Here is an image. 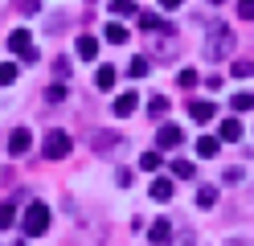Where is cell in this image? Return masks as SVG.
<instances>
[{"instance_id":"obj_34","label":"cell","mask_w":254,"mask_h":246,"mask_svg":"<svg viewBox=\"0 0 254 246\" xmlns=\"http://www.w3.org/2000/svg\"><path fill=\"white\" fill-rule=\"evenodd\" d=\"M177 82L189 90V86H197V74H193V70H185V74H177Z\"/></svg>"},{"instance_id":"obj_19","label":"cell","mask_w":254,"mask_h":246,"mask_svg":"<svg viewBox=\"0 0 254 246\" xmlns=\"http://www.w3.org/2000/svg\"><path fill=\"white\" fill-rule=\"evenodd\" d=\"M21 78V66L17 62H0V86H12Z\"/></svg>"},{"instance_id":"obj_25","label":"cell","mask_w":254,"mask_h":246,"mask_svg":"<svg viewBox=\"0 0 254 246\" xmlns=\"http://www.w3.org/2000/svg\"><path fill=\"white\" fill-rule=\"evenodd\" d=\"M54 74H58V82H66V78H70V58H66V54H58V58H54Z\"/></svg>"},{"instance_id":"obj_10","label":"cell","mask_w":254,"mask_h":246,"mask_svg":"<svg viewBox=\"0 0 254 246\" xmlns=\"http://www.w3.org/2000/svg\"><path fill=\"white\" fill-rule=\"evenodd\" d=\"M135 107H139V94H135V90H123L115 103H111V115H115V119H127Z\"/></svg>"},{"instance_id":"obj_33","label":"cell","mask_w":254,"mask_h":246,"mask_svg":"<svg viewBox=\"0 0 254 246\" xmlns=\"http://www.w3.org/2000/svg\"><path fill=\"white\" fill-rule=\"evenodd\" d=\"M21 12L25 16H37L41 12V0H21Z\"/></svg>"},{"instance_id":"obj_40","label":"cell","mask_w":254,"mask_h":246,"mask_svg":"<svg viewBox=\"0 0 254 246\" xmlns=\"http://www.w3.org/2000/svg\"><path fill=\"white\" fill-rule=\"evenodd\" d=\"M90 4H94V0H90Z\"/></svg>"},{"instance_id":"obj_37","label":"cell","mask_w":254,"mask_h":246,"mask_svg":"<svg viewBox=\"0 0 254 246\" xmlns=\"http://www.w3.org/2000/svg\"><path fill=\"white\" fill-rule=\"evenodd\" d=\"M4 8H8V0H0V16H4Z\"/></svg>"},{"instance_id":"obj_9","label":"cell","mask_w":254,"mask_h":246,"mask_svg":"<svg viewBox=\"0 0 254 246\" xmlns=\"http://www.w3.org/2000/svg\"><path fill=\"white\" fill-rule=\"evenodd\" d=\"M148 242H152V246H168V242H172V222H168V218H156V222L148 226Z\"/></svg>"},{"instance_id":"obj_14","label":"cell","mask_w":254,"mask_h":246,"mask_svg":"<svg viewBox=\"0 0 254 246\" xmlns=\"http://www.w3.org/2000/svg\"><path fill=\"white\" fill-rule=\"evenodd\" d=\"M78 58H82V62L99 58V41H94V33H82V37H78Z\"/></svg>"},{"instance_id":"obj_39","label":"cell","mask_w":254,"mask_h":246,"mask_svg":"<svg viewBox=\"0 0 254 246\" xmlns=\"http://www.w3.org/2000/svg\"><path fill=\"white\" fill-rule=\"evenodd\" d=\"M17 246H25V242H17Z\"/></svg>"},{"instance_id":"obj_30","label":"cell","mask_w":254,"mask_h":246,"mask_svg":"<svg viewBox=\"0 0 254 246\" xmlns=\"http://www.w3.org/2000/svg\"><path fill=\"white\" fill-rule=\"evenodd\" d=\"M139 29H160V16L156 12H139Z\"/></svg>"},{"instance_id":"obj_17","label":"cell","mask_w":254,"mask_h":246,"mask_svg":"<svg viewBox=\"0 0 254 246\" xmlns=\"http://www.w3.org/2000/svg\"><path fill=\"white\" fill-rule=\"evenodd\" d=\"M217 152H221V144H217L213 136H201V140H197V156H201V160H213Z\"/></svg>"},{"instance_id":"obj_36","label":"cell","mask_w":254,"mask_h":246,"mask_svg":"<svg viewBox=\"0 0 254 246\" xmlns=\"http://www.w3.org/2000/svg\"><path fill=\"white\" fill-rule=\"evenodd\" d=\"M185 0H160V8H181Z\"/></svg>"},{"instance_id":"obj_32","label":"cell","mask_w":254,"mask_h":246,"mask_svg":"<svg viewBox=\"0 0 254 246\" xmlns=\"http://www.w3.org/2000/svg\"><path fill=\"white\" fill-rule=\"evenodd\" d=\"M238 16L250 21V16H254V0H238Z\"/></svg>"},{"instance_id":"obj_1","label":"cell","mask_w":254,"mask_h":246,"mask_svg":"<svg viewBox=\"0 0 254 246\" xmlns=\"http://www.w3.org/2000/svg\"><path fill=\"white\" fill-rule=\"evenodd\" d=\"M201 54L209 58V62H226V58L234 54V33H230V25L213 21V25H209V33H205V45H201Z\"/></svg>"},{"instance_id":"obj_11","label":"cell","mask_w":254,"mask_h":246,"mask_svg":"<svg viewBox=\"0 0 254 246\" xmlns=\"http://www.w3.org/2000/svg\"><path fill=\"white\" fill-rule=\"evenodd\" d=\"M189 115H193L197 123H209L217 111H213V103H209V98H189Z\"/></svg>"},{"instance_id":"obj_22","label":"cell","mask_w":254,"mask_h":246,"mask_svg":"<svg viewBox=\"0 0 254 246\" xmlns=\"http://www.w3.org/2000/svg\"><path fill=\"white\" fill-rule=\"evenodd\" d=\"M197 205H201V209H213V205H217V189H213V185H201V189H197Z\"/></svg>"},{"instance_id":"obj_2","label":"cell","mask_w":254,"mask_h":246,"mask_svg":"<svg viewBox=\"0 0 254 246\" xmlns=\"http://www.w3.org/2000/svg\"><path fill=\"white\" fill-rule=\"evenodd\" d=\"M21 230H25V238H41L45 230H50V205H41V201H29L25 218H21Z\"/></svg>"},{"instance_id":"obj_18","label":"cell","mask_w":254,"mask_h":246,"mask_svg":"<svg viewBox=\"0 0 254 246\" xmlns=\"http://www.w3.org/2000/svg\"><path fill=\"white\" fill-rule=\"evenodd\" d=\"M148 115H152L156 123H160L164 115H168V98H164V94H152V98H148Z\"/></svg>"},{"instance_id":"obj_8","label":"cell","mask_w":254,"mask_h":246,"mask_svg":"<svg viewBox=\"0 0 254 246\" xmlns=\"http://www.w3.org/2000/svg\"><path fill=\"white\" fill-rule=\"evenodd\" d=\"M29 148H33V136H29V127H17V131L8 136V156H12V160H21Z\"/></svg>"},{"instance_id":"obj_7","label":"cell","mask_w":254,"mask_h":246,"mask_svg":"<svg viewBox=\"0 0 254 246\" xmlns=\"http://www.w3.org/2000/svg\"><path fill=\"white\" fill-rule=\"evenodd\" d=\"M152 54L160 58V62H172V58L181 54V45H177V33H168V29H164V37H156V41H152Z\"/></svg>"},{"instance_id":"obj_28","label":"cell","mask_w":254,"mask_h":246,"mask_svg":"<svg viewBox=\"0 0 254 246\" xmlns=\"http://www.w3.org/2000/svg\"><path fill=\"white\" fill-rule=\"evenodd\" d=\"M115 185H119V189H131V185H135V172H131V168H119V172H115Z\"/></svg>"},{"instance_id":"obj_31","label":"cell","mask_w":254,"mask_h":246,"mask_svg":"<svg viewBox=\"0 0 254 246\" xmlns=\"http://www.w3.org/2000/svg\"><path fill=\"white\" fill-rule=\"evenodd\" d=\"M70 25V16L66 12H62V16H50V21H45V29H50V33H58V29H66Z\"/></svg>"},{"instance_id":"obj_13","label":"cell","mask_w":254,"mask_h":246,"mask_svg":"<svg viewBox=\"0 0 254 246\" xmlns=\"http://www.w3.org/2000/svg\"><path fill=\"white\" fill-rule=\"evenodd\" d=\"M21 197H25V193L8 197V201H0V230H8L12 222H17V205H21Z\"/></svg>"},{"instance_id":"obj_16","label":"cell","mask_w":254,"mask_h":246,"mask_svg":"<svg viewBox=\"0 0 254 246\" xmlns=\"http://www.w3.org/2000/svg\"><path fill=\"white\" fill-rule=\"evenodd\" d=\"M148 193H152V201H172V180L168 176H156Z\"/></svg>"},{"instance_id":"obj_27","label":"cell","mask_w":254,"mask_h":246,"mask_svg":"<svg viewBox=\"0 0 254 246\" xmlns=\"http://www.w3.org/2000/svg\"><path fill=\"white\" fill-rule=\"evenodd\" d=\"M66 98V82H54L50 90H45V103H62Z\"/></svg>"},{"instance_id":"obj_12","label":"cell","mask_w":254,"mask_h":246,"mask_svg":"<svg viewBox=\"0 0 254 246\" xmlns=\"http://www.w3.org/2000/svg\"><path fill=\"white\" fill-rule=\"evenodd\" d=\"M213 140H217V144H221V140H226V144H238V140H242V123H238V119H221V127H217Z\"/></svg>"},{"instance_id":"obj_15","label":"cell","mask_w":254,"mask_h":246,"mask_svg":"<svg viewBox=\"0 0 254 246\" xmlns=\"http://www.w3.org/2000/svg\"><path fill=\"white\" fill-rule=\"evenodd\" d=\"M115 78H119L115 66H99V70H94V86H99V90H111V86H115Z\"/></svg>"},{"instance_id":"obj_5","label":"cell","mask_w":254,"mask_h":246,"mask_svg":"<svg viewBox=\"0 0 254 246\" xmlns=\"http://www.w3.org/2000/svg\"><path fill=\"white\" fill-rule=\"evenodd\" d=\"M119 148H123V136H119V131H111V127H99L90 136V152L94 156H115Z\"/></svg>"},{"instance_id":"obj_21","label":"cell","mask_w":254,"mask_h":246,"mask_svg":"<svg viewBox=\"0 0 254 246\" xmlns=\"http://www.w3.org/2000/svg\"><path fill=\"white\" fill-rule=\"evenodd\" d=\"M172 176H177V180H193V176H197L193 160H172Z\"/></svg>"},{"instance_id":"obj_23","label":"cell","mask_w":254,"mask_h":246,"mask_svg":"<svg viewBox=\"0 0 254 246\" xmlns=\"http://www.w3.org/2000/svg\"><path fill=\"white\" fill-rule=\"evenodd\" d=\"M103 37H107V41H115V45H123V41H127V29H123L119 21H111V25L103 29Z\"/></svg>"},{"instance_id":"obj_29","label":"cell","mask_w":254,"mask_h":246,"mask_svg":"<svg viewBox=\"0 0 254 246\" xmlns=\"http://www.w3.org/2000/svg\"><path fill=\"white\" fill-rule=\"evenodd\" d=\"M230 107H234V111H250V94H246V90H238V94L230 98Z\"/></svg>"},{"instance_id":"obj_4","label":"cell","mask_w":254,"mask_h":246,"mask_svg":"<svg viewBox=\"0 0 254 246\" xmlns=\"http://www.w3.org/2000/svg\"><path fill=\"white\" fill-rule=\"evenodd\" d=\"M70 148H74V140H70L62 127H54L50 136H45V144H41V156H45V160H66Z\"/></svg>"},{"instance_id":"obj_6","label":"cell","mask_w":254,"mask_h":246,"mask_svg":"<svg viewBox=\"0 0 254 246\" xmlns=\"http://www.w3.org/2000/svg\"><path fill=\"white\" fill-rule=\"evenodd\" d=\"M181 144H185V131L177 123H164L160 131H156V152H177Z\"/></svg>"},{"instance_id":"obj_3","label":"cell","mask_w":254,"mask_h":246,"mask_svg":"<svg viewBox=\"0 0 254 246\" xmlns=\"http://www.w3.org/2000/svg\"><path fill=\"white\" fill-rule=\"evenodd\" d=\"M8 54L17 58V62H25V66H33V62L41 58V49L33 45V37H29L25 29H17V33H12V37H8Z\"/></svg>"},{"instance_id":"obj_24","label":"cell","mask_w":254,"mask_h":246,"mask_svg":"<svg viewBox=\"0 0 254 246\" xmlns=\"http://www.w3.org/2000/svg\"><path fill=\"white\" fill-rule=\"evenodd\" d=\"M107 8L115 12V16H135V0H111Z\"/></svg>"},{"instance_id":"obj_26","label":"cell","mask_w":254,"mask_h":246,"mask_svg":"<svg viewBox=\"0 0 254 246\" xmlns=\"http://www.w3.org/2000/svg\"><path fill=\"white\" fill-rule=\"evenodd\" d=\"M139 168H144V172H156V168H160V152H144V156H139Z\"/></svg>"},{"instance_id":"obj_35","label":"cell","mask_w":254,"mask_h":246,"mask_svg":"<svg viewBox=\"0 0 254 246\" xmlns=\"http://www.w3.org/2000/svg\"><path fill=\"white\" fill-rule=\"evenodd\" d=\"M234 78H250V62H234Z\"/></svg>"},{"instance_id":"obj_38","label":"cell","mask_w":254,"mask_h":246,"mask_svg":"<svg viewBox=\"0 0 254 246\" xmlns=\"http://www.w3.org/2000/svg\"><path fill=\"white\" fill-rule=\"evenodd\" d=\"M209 4H221V0H209Z\"/></svg>"},{"instance_id":"obj_20","label":"cell","mask_w":254,"mask_h":246,"mask_svg":"<svg viewBox=\"0 0 254 246\" xmlns=\"http://www.w3.org/2000/svg\"><path fill=\"white\" fill-rule=\"evenodd\" d=\"M148 70H152V62H148L144 54H139V58H131V62H127V74H131V78H148Z\"/></svg>"}]
</instances>
